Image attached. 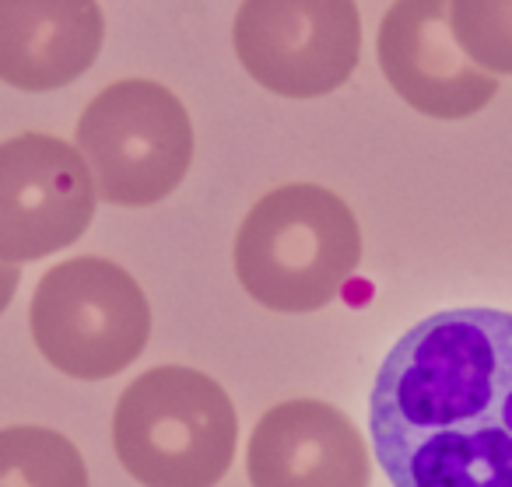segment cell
Here are the masks:
<instances>
[{
	"instance_id": "1",
	"label": "cell",
	"mask_w": 512,
	"mask_h": 487,
	"mask_svg": "<svg viewBox=\"0 0 512 487\" xmlns=\"http://www.w3.org/2000/svg\"><path fill=\"white\" fill-rule=\"evenodd\" d=\"M369 435L393 487H512V312L411 326L372 382Z\"/></svg>"
},
{
	"instance_id": "2",
	"label": "cell",
	"mask_w": 512,
	"mask_h": 487,
	"mask_svg": "<svg viewBox=\"0 0 512 487\" xmlns=\"http://www.w3.org/2000/svg\"><path fill=\"white\" fill-rule=\"evenodd\" d=\"M362 263V228L334 190L288 183L264 193L235 235V277L271 312L327 309Z\"/></svg>"
},
{
	"instance_id": "3",
	"label": "cell",
	"mask_w": 512,
	"mask_h": 487,
	"mask_svg": "<svg viewBox=\"0 0 512 487\" xmlns=\"http://www.w3.org/2000/svg\"><path fill=\"white\" fill-rule=\"evenodd\" d=\"M235 442L232 396L197 368H148L116 400L113 449L141 487H218Z\"/></svg>"
},
{
	"instance_id": "4",
	"label": "cell",
	"mask_w": 512,
	"mask_h": 487,
	"mask_svg": "<svg viewBox=\"0 0 512 487\" xmlns=\"http://www.w3.org/2000/svg\"><path fill=\"white\" fill-rule=\"evenodd\" d=\"M39 354L71 379L127 372L151 340V305L130 270L106 256H74L43 274L29 305Z\"/></svg>"
},
{
	"instance_id": "5",
	"label": "cell",
	"mask_w": 512,
	"mask_h": 487,
	"mask_svg": "<svg viewBox=\"0 0 512 487\" xmlns=\"http://www.w3.org/2000/svg\"><path fill=\"white\" fill-rule=\"evenodd\" d=\"M78 151L113 207H155L193 162V123L179 95L148 78L102 88L78 120Z\"/></svg>"
},
{
	"instance_id": "6",
	"label": "cell",
	"mask_w": 512,
	"mask_h": 487,
	"mask_svg": "<svg viewBox=\"0 0 512 487\" xmlns=\"http://www.w3.org/2000/svg\"><path fill=\"white\" fill-rule=\"evenodd\" d=\"M232 46L260 88L285 99H320L355 74L362 15L355 0H242Z\"/></svg>"
},
{
	"instance_id": "7",
	"label": "cell",
	"mask_w": 512,
	"mask_h": 487,
	"mask_svg": "<svg viewBox=\"0 0 512 487\" xmlns=\"http://www.w3.org/2000/svg\"><path fill=\"white\" fill-rule=\"evenodd\" d=\"M95 179L78 148L50 134L0 141V260L32 263L74 246L95 218Z\"/></svg>"
},
{
	"instance_id": "8",
	"label": "cell",
	"mask_w": 512,
	"mask_h": 487,
	"mask_svg": "<svg viewBox=\"0 0 512 487\" xmlns=\"http://www.w3.org/2000/svg\"><path fill=\"white\" fill-rule=\"evenodd\" d=\"M390 88L432 120H467L498 95V78L470 64L449 25V0H393L376 36Z\"/></svg>"
},
{
	"instance_id": "9",
	"label": "cell",
	"mask_w": 512,
	"mask_h": 487,
	"mask_svg": "<svg viewBox=\"0 0 512 487\" xmlns=\"http://www.w3.org/2000/svg\"><path fill=\"white\" fill-rule=\"evenodd\" d=\"M249 487H369V445L323 400L274 403L246 445Z\"/></svg>"
},
{
	"instance_id": "10",
	"label": "cell",
	"mask_w": 512,
	"mask_h": 487,
	"mask_svg": "<svg viewBox=\"0 0 512 487\" xmlns=\"http://www.w3.org/2000/svg\"><path fill=\"white\" fill-rule=\"evenodd\" d=\"M106 39L99 0H0V81L57 92L95 64Z\"/></svg>"
},
{
	"instance_id": "11",
	"label": "cell",
	"mask_w": 512,
	"mask_h": 487,
	"mask_svg": "<svg viewBox=\"0 0 512 487\" xmlns=\"http://www.w3.org/2000/svg\"><path fill=\"white\" fill-rule=\"evenodd\" d=\"M0 487H92L78 445L39 424L0 428Z\"/></svg>"
},
{
	"instance_id": "12",
	"label": "cell",
	"mask_w": 512,
	"mask_h": 487,
	"mask_svg": "<svg viewBox=\"0 0 512 487\" xmlns=\"http://www.w3.org/2000/svg\"><path fill=\"white\" fill-rule=\"evenodd\" d=\"M449 25L470 64L512 74V0H449Z\"/></svg>"
},
{
	"instance_id": "13",
	"label": "cell",
	"mask_w": 512,
	"mask_h": 487,
	"mask_svg": "<svg viewBox=\"0 0 512 487\" xmlns=\"http://www.w3.org/2000/svg\"><path fill=\"white\" fill-rule=\"evenodd\" d=\"M18 281H22V267H18V263L0 260V316H4V312H8V305L15 302Z\"/></svg>"
}]
</instances>
